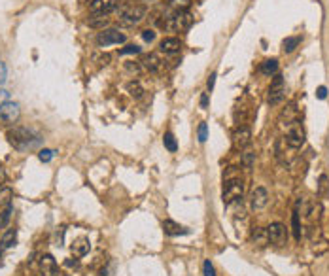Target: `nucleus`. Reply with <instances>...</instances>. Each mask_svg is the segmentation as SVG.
I'll use <instances>...</instances> for the list:
<instances>
[{
	"instance_id": "obj_1",
	"label": "nucleus",
	"mask_w": 329,
	"mask_h": 276,
	"mask_svg": "<svg viewBox=\"0 0 329 276\" xmlns=\"http://www.w3.org/2000/svg\"><path fill=\"white\" fill-rule=\"evenodd\" d=\"M8 142L15 150L25 151V150H33L34 146H38L40 144V137L34 135L33 131H29V129L17 127V129L8 131Z\"/></svg>"
},
{
	"instance_id": "obj_2",
	"label": "nucleus",
	"mask_w": 329,
	"mask_h": 276,
	"mask_svg": "<svg viewBox=\"0 0 329 276\" xmlns=\"http://www.w3.org/2000/svg\"><path fill=\"white\" fill-rule=\"evenodd\" d=\"M117 13H119V17L125 25H136L146 17V6H142V4L127 6V4H123L121 8H117Z\"/></svg>"
},
{
	"instance_id": "obj_3",
	"label": "nucleus",
	"mask_w": 329,
	"mask_h": 276,
	"mask_svg": "<svg viewBox=\"0 0 329 276\" xmlns=\"http://www.w3.org/2000/svg\"><path fill=\"white\" fill-rule=\"evenodd\" d=\"M244 197V182L240 178H231L225 180V187H223V203L225 205H233L237 201H242Z\"/></svg>"
},
{
	"instance_id": "obj_4",
	"label": "nucleus",
	"mask_w": 329,
	"mask_h": 276,
	"mask_svg": "<svg viewBox=\"0 0 329 276\" xmlns=\"http://www.w3.org/2000/svg\"><path fill=\"white\" fill-rule=\"evenodd\" d=\"M284 95H286V81H284L282 74H274V78L271 81V87L267 93V103L271 106H276L284 101Z\"/></svg>"
},
{
	"instance_id": "obj_5",
	"label": "nucleus",
	"mask_w": 329,
	"mask_h": 276,
	"mask_svg": "<svg viewBox=\"0 0 329 276\" xmlns=\"http://www.w3.org/2000/svg\"><path fill=\"white\" fill-rule=\"evenodd\" d=\"M306 140V133L305 129L301 127L299 121H293L292 125H288V133H286V144L293 150H299Z\"/></svg>"
},
{
	"instance_id": "obj_6",
	"label": "nucleus",
	"mask_w": 329,
	"mask_h": 276,
	"mask_svg": "<svg viewBox=\"0 0 329 276\" xmlns=\"http://www.w3.org/2000/svg\"><path fill=\"white\" fill-rule=\"evenodd\" d=\"M265 231H267L269 242L274 244V246H284L286 241H288V229H286L284 223H278V221H276V223H271Z\"/></svg>"
},
{
	"instance_id": "obj_7",
	"label": "nucleus",
	"mask_w": 329,
	"mask_h": 276,
	"mask_svg": "<svg viewBox=\"0 0 329 276\" xmlns=\"http://www.w3.org/2000/svg\"><path fill=\"white\" fill-rule=\"evenodd\" d=\"M123 42H125V34L119 33L117 29H104L97 36V44L102 47L113 46V44H123Z\"/></svg>"
},
{
	"instance_id": "obj_8",
	"label": "nucleus",
	"mask_w": 329,
	"mask_h": 276,
	"mask_svg": "<svg viewBox=\"0 0 329 276\" xmlns=\"http://www.w3.org/2000/svg\"><path fill=\"white\" fill-rule=\"evenodd\" d=\"M19 115H21V110H19V104L17 103L8 101V103L0 104V121L2 123L11 125V123H15L19 119Z\"/></svg>"
},
{
	"instance_id": "obj_9",
	"label": "nucleus",
	"mask_w": 329,
	"mask_h": 276,
	"mask_svg": "<svg viewBox=\"0 0 329 276\" xmlns=\"http://www.w3.org/2000/svg\"><path fill=\"white\" fill-rule=\"evenodd\" d=\"M193 25V15L189 12H176L172 17H169V23L167 27L169 29H174V31H187Z\"/></svg>"
},
{
	"instance_id": "obj_10",
	"label": "nucleus",
	"mask_w": 329,
	"mask_h": 276,
	"mask_svg": "<svg viewBox=\"0 0 329 276\" xmlns=\"http://www.w3.org/2000/svg\"><path fill=\"white\" fill-rule=\"evenodd\" d=\"M269 205V191L265 187H256L250 193V207L252 210H263Z\"/></svg>"
},
{
	"instance_id": "obj_11",
	"label": "nucleus",
	"mask_w": 329,
	"mask_h": 276,
	"mask_svg": "<svg viewBox=\"0 0 329 276\" xmlns=\"http://www.w3.org/2000/svg\"><path fill=\"white\" fill-rule=\"evenodd\" d=\"M233 144L237 146L238 150H244V148H248L250 144H252V131H250V127L246 125H240L235 131V135H233Z\"/></svg>"
},
{
	"instance_id": "obj_12",
	"label": "nucleus",
	"mask_w": 329,
	"mask_h": 276,
	"mask_svg": "<svg viewBox=\"0 0 329 276\" xmlns=\"http://www.w3.org/2000/svg\"><path fill=\"white\" fill-rule=\"evenodd\" d=\"M40 271H42V275L44 276H59V267H57V261L55 257L51 255V253H44L42 257H40Z\"/></svg>"
},
{
	"instance_id": "obj_13",
	"label": "nucleus",
	"mask_w": 329,
	"mask_h": 276,
	"mask_svg": "<svg viewBox=\"0 0 329 276\" xmlns=\"http://www.w3.org/2000/svg\"><path fill=\"white\" fill-rule=\"evenodd\" d=\"M159 49H161L165 55H176V53H180V49H182L180 38H174V36L163 38L161 44H159Z\"/></svg>"
},
{
	"instance_id": "obj_14",
	"label": "nucleus",
	"mask_w": 329,
	"mask_h": 276,
	"mask_svg": "<svg viewBox=\"0 0 329 276\" xmlns=\"http://www.w3.org/2000/svg\"><path fill=\"white\" fill-rule=\"evenodd\" d=\"M163 231H165V235H169V237H180V235H187V233H189L185 227L178 225V223L172 221V219H165V221H163Z\"/></svg>"
},
{
	"instance_id": "obj_15",
	"label": "nucleus",
	"mask_w": 329,
	"mask_h": 276,
	"mask_svg": "<svg viewBox=\"0 0 329 276\" xmlns=\"http://www.w3.org/2000/svg\"><path fill=\"white\" fill-rule=\"evenodd\" d=\"M70 248H72V253H74L76 257H83V255H87V253H89L91 244L85 237H81V239H76V241L72 242V246H70Z\"/></svg>"
},
{
	"instance_id": "obj_16",
	"label": "nucleus",
	"mask_w": 329,
	"mask_h": 276,
	"mask_svg": "<svg viewBox=\"0 0 329 276\" xmlns=\"http://www.w3.org/2000/svg\"><path fill=\"white\" fill-rule=\"evenodd\" d=\"M15 242H17V231L8 229L4 235H2L0 246H2V250H8V248H11V246H15Z\"/></svg>"
},
{
	"instance_id": "obj_17",
	"label": "nucleus",
	"mask_w": 329,
	"mask_h": 276,
	"mask_svg": "<svg viewBox=\"0 0 329 276\" xmlns=\"http://www.w3.org/2000/svg\"><path fill=\"white\" fill-rule=\"evenodd\" d=\"M142 63H144V67H146L149 72H159V70H161V61H159V57L157 55H153V53L146 55Z\"/></svg>"
},
{
	"instance_id": "obj_18",
	"label": "nucleus",
	"mask_w": 329,
	"mask_h": 276,
	"mask_svg": "<svg viewBox=\"0 0 329 276\" xmlns=\"http://www.w3.org/2000/svg\"><path fill=\"white\" fill-rule=\"evenodd\" d=\"M87 23L93 29H102L104 31V27L108 23V17H106V13H93V17H91Z\"/></svg>"
},
{
	"instance_id": "obj_19",
	"label": "nucleus",
	"mask_w": 329,
	"mask_h": 276,
	"mask_svg": "<svg viewBox=\"0 0 329 276\" xmlns=\"http://www.w3.org/2000/svg\"><path fill=\"white\" fill-rule=\"evenodd\" d=\"M301 44V36H288L286 40L282 42V49L284 53H292L295 51V47Z\"/></svg>"
},
{
	"instance_id": "obj_20",
	"label": "nucleus",
	"mask_w": 329,
	"mask_h": 276,
	"mask_svg": "<svg viewBox=\"0 0 329 276\" xmlns=\"http://www.w3.org/2000/svg\"><path fill=\"white\" fill-rule=\"evenodd\" d=\"M276 70H278V61H276V59H267V61L261 65V72H263L265 76H274Z\"/></svg>"
},
{
	"instance_id": "obj_21",
	"label": "nucleus",
	"mask_w": 329,
	"mask_h": 276,
	"mask_svg": "<svg viewBox=\"0 0 329 276\" xmlns=\"http://www.w3.org/2000/svg\"><path fill=\"white\" fill-rule=\"evenodd\" d=\"M252 242H256L257 246H265V244H269V239H267V231L259 229V227H256V229H254V233H252Z\"/></svg>"
},
{
	"instance_id": "obj_22",
	"label": "nucleus",
	"mask_w": 329,
	"mask_h": 276,
	"mask_svg": "<svg viewBox=\"0 0 329 276\" xmlns=\"http://www.w3.org/2000/svg\"><path fill=\"white\" fill-rule=\"evenodd\" d=\"M11 199H13V191L10 187H0V208H6L8 205H11Z\"/></svg>"
},
{
	"instance_id": "obj_23",
	"label": "nucleus",
	"mask_w": 329,
	"mask_h": 276,
	"mask_svg": "<svg viewBox=\"0 0 329 276\" xmlns=\"http://www.w3.org/2000/svg\"><path fill=\"white\" fill-rule=\"evenodd\" d=\"M292 225H293V237L295 241H301V223H299V207L292 214Z\"/></svg>"
},
{
	"instance_id": "obj_24",
	"label": "nucleus",
	"mask_w": 329,
	"mask_h": 276,
	"mask_svg": "<svg viewBox=\"0 0 329 276\" xmlns=\"http://www.w3.org/2000/svg\"><path fill=\"white\" fill-rule=\"evenodd\" d=\"M163 144H165V148L170 151V153H174V151L178 150V142H176V138L172 133H165V137H163Z\"/></svg>"
},
{
	"instance_id": "obj_25",
	"label": "nucleus",
	"mask_w": 329,
	"mask_h": 276,
	"mask_svg": "<svg viewBox=\"0 0 329 276\" xmlns=\"http://www.w3.org/2000/svg\"><path fill=\"white\" fill-rule=\"evenodd\" d=\"M11 214H13V205H8L6 208H2V212H0V229H4L10 223Z\"/></svg>"
},
{
	"instance_id": "obj_26",
	"label": "nucleus",
	"mask_w": 329,
	"mask_h": 276,
	"mask_svg": "<svg viewBox=\"0 0 329 276\" xmlns=\"http://www.w3.org/2000/svg\"><path fill=\"white\" fill-rule=\"evenodd\" d=\"M127 91L131 93V97H135V99H140L144 95V89H142V85L138 81H129L127 83Z\"/></svg>"
},
{
	"instance_id": "obj_27",
	"label": "nucleus",
	"mask_w": 329,
	"mask_h": 276,
	"mask_svg": "<svg viewBox=\"0 0 329 276\" xmlns=\"http://www.w3.org/2000/svg\"><path fill=\"white\" fill-rule=\"evenodd\" d=\"M189 4H191V0H170V8L174 12H187Z\"/></svg>"
},
{
	"instance_id": "obj_28",
	"label": "nucleus",
	"mask_w": 329,
	"mask_h": 276,
	"mask_svg": "<svg viewBox=\"0 0 329 276\" xmlns=\"http://www.w3.org/2000/svg\"><path fill=\"white\" fill-rule=\"evenodd\" d=\"M254 163H256V153L254 151H244L242 153V165H244V169H252L254 167Z\"/></svg>"
},
{
	"instance_id": "obj_29",
	"label": "nucleus",
	"mask_w": 329,
	"mask_h": 276,
	"mask_svg": "<svg viewBox=\"0 0 329 276\" xmlns=\"http://www.w3.org/2000/svg\"><path fill=\"white\" fill-rule=\"evenodd\" d=\"M53 157H55V151L53 150H40L38 151V159H40V161L42 163H49L51 161V159H53Z\"/></svg>"
},
{
	"instance_id": "obj_30",
	"label": "nucleus",
	"mask_w": 329,
	"mask_h": 276,
	"mask_svg": "<svg viewBox=\"0 0 329 276\" xmlns=\"http://www.w3.org/2000/svg\"><path fill=\"white\" fill-rule=\"evenodd\" d=\"M197 138H199V142H201V144L206 142V138H208V125H206V123H199V129H197Z\"/></svg>"
},
{
	"instance_id": "obj_31",
	"label": "nucleus",
	"mask_w": 329,
	"mask_h": 276,
	"mask_svg": "<svg viewBox=\"0 0 329 276\" xmlns=\"http://www.w3.org/2000/svg\"><path fill=\"white\" fill-rule=\"evenodd\" d=\"M138 53H140V47L135 44H129L123 49H119V55H138Z\"/></svg>"
},
{
	"instance_id": "obj_32",
	"label": "nucleus",
	"mask_w": 329,
	"mask_h": 276,
	"mask_svg": "<svg viewBox=\"0 0 329 276\" xmlns=\"http://www.w3.org/2000/svg\"><path fill=\"white\" fill-rule=\"evenodd\" d=\"M203 275L204 276H216V269L214 265L210 263V259H206L203 263Z\"/></svg>"
},
{
	"instance_id": "obj_33",
	"label": "nucleus",
	"mask_w": 329,
	"mask_h": 276,
	"mask_svg": "<svg viewBox=\"0 0 329 276\" xmlns=\"http://www.w3.org/2000/svg\"><path fill=\"white\" fill-rule=\"evenodd\" d=\"M8 80V69H6V65L0 61V85H4Z\"/></svg>"
},
{
	"instance_id": "obj_34",
	"label": "nucleus",
	"mask_w": 329,
	"mask_h": 276,
	"mask_svg": "<svg viewBox=\"0 0 329 276\" xmlns=\"http://www.w3.org/2000/svg\"><path fill=\"white\" fill-rule=\"evenodd\" d=\"M142 40H144V42H153V40H155V33L149 31V29H147V31H142Z\"/></svg>"
},
{
	"instance_id": "obj_35",
	"label": "nucleus",
	"mask_w": 329,
	"mask_h": 276,
	"mask_svg": "<svg viewBox=\"0 0 329 276\" xmlns=\"http://www.w3.org/2000/svg\"><path fill=\"white\" fill-rule=\"evenodd\" d=\"M216 78H218V76H216L214 72H212V74H210V76H208V81H206V87H208V91H212V89H214Z\"/></svg>"
},
{
	"instance_id": "obj_36",
	"label": "nucleus",
	"mask_w": 329,
	"mask_h": 276,
	"mask_svg": "<svg viewBox=\"0 0 329 276\" xmlns=\"http://www.w3.org/2000/svg\"><path fill=\"white\" fill-rule=\"evenodd\" d=\"M316 97H318V99H322V101H324V99L328 97V89H326L324 85H322V87H318V89H316Z\"/></svg>"
},
{
	"instance_id": "obj_37",
	"label": "nucleus",
	"mask_w": 329,
	"mask_h": 276,
	"mask_svg": "<svg viewBox=\"0 0 329 276\" xmlns=\"http://www.w3.org/2000/svg\"><path fill=\"white\" fill-rule=\"evenodd\" d=\"M8 99H10V93L6 91V89H0V104L8 103Z\"/></svg>"
},
{
	"instance_id": "obj_38",
	"label": "nucleus",
	"mask_w": 329,
	"mask_h": 276,
	"mask_svg": "<svg viewBox=\"0 0 329 276\" xmlns=\"http://www.w3.org/2000/svg\"><path fill=\"white\" fill-rule=\"evenodd\" d=\"M208 106V93H203L201 95V108H206Z\"/></svg>"
},
{
	"instance_id": "obj_39",
	"label": "nucleus",
	"mask_w": 329,
	"mask_h": 276,
	"mask_svg": "<svg viewBox=\"0 0 329 276\" xmlns=\"http://www.w3.org/2000/svg\"><path fill=\"white\" fill-rule=\"evenodd\" d=\"M4 182H6V172H4V169L0 167V187H4Z\"/></svg>"
},
{
	"instance_id": "obj_40",
	"label": "nucleus",
	"mask_w": 329,
	"mask_h": 276,
	"mask_svg": "<svg viewBox=\"0 0 329 276\" xmlns=\"http://www.w3.org/2000/svg\"><path fill=\"white\" fill-rule=\"evenodd\" d=\"M65 265H67V267H78V259H74V261H72V259H67V261H65Z\"/></svg>"
},
{
	"instance_id": "obj_41",
	"label": "nucleus",
	"mask_w": 329,
	"mask_h": 276,
	"mask_svg": "<svg viewBox=\"0 0 329 276\" xmlns=\"http://www.w3.org/2000/svg\"><path fill=\"white\" fill-rule=\"evenodd\" d=\"M65 276H68V275H65Z\"/></svg>"
}]
</instances>
